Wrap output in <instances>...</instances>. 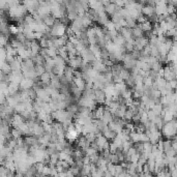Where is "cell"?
<instances>
[{
  "label": "cell",
  "instance_id": "2",
  "mask_svg": "<svg viewBox=\"0 0 177 177\" xmlns=\"http://www.w3.org/2000/svg\"><path fill=\"white\" fill-rule=\"evenodd\" d=\"M55 20L56 19L54 18L52 15H48V16H46L44 19H43V22H44V24L48 28H52L54 25V23H55Z\"/></svg>",
  "mask_w": 177,
  "mask_h": 177
},
{
  "label": "cell",
  "instance_id": "3",
  "mask_svg": "<svg viewBox=\"0 0 177 177\" xmlns=\"http://www.w3.org/2000/svg\"><path fill=\"white\" fill-rule=\"evenodd\" d=\"M125 20V23H126V28H128V29H134V28L137 26V22H136V20H134V19L132 18H128V19H124Z\"/></svg>",
  "mask_w": 177,
  "mask_h": 177
},
{
  "label": "cell",
  "instance_id": "1",
  "mask_svg": "<svg viewBox=\"0 0 177 177\" xmlns=\"http://www.w3.org/2000/svg\"><path fill=\"white\" fill-rule=\"evenodd\" d=\"M163 130L164 135L168 138V139H171V138L175 137V132H176V121H175V118L173 119L170 122H167L163 125Z\"/></svg>",
  "mask_w": 177,
  "mask_h": 177
}]
</instances>
